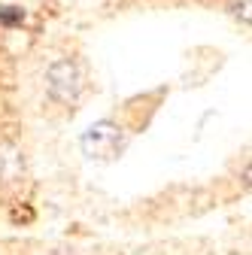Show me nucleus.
Returning <instances> with one entry per match:
<instances>
[{
  "instance_id": "1",
  "label": "nucleus",
  "mask_w": 252,
  "mask_h": 255,
  "mask_svg": "<svg viewBox=\"0 0 252 255\" xmlns=\"http://www.w3.org/2000/svg\"><path fill=\"white\" fill-rule=\"evenodd\" d=\"M82 152L88 158H94V161H110V158H116L125 146V134H122V128L116 122H94L88 131L82 134L79 140Z\"/></svg>"
},
{
  "instance_id": "2",
  "label": "nucleus",
  "mask_w": 252,
  "mask_h": 255,
  "mask_svg": "<svg viewBox=\"0 0 252 255\" xmlns=\"http://www.w3.org/2000/svg\"><path fill=\"white\" fill-rule=\"evenodd\" d=\"M46 88L55 101L61 104H70L79 98L82 91V76H79V67L73 61H58L46 70Z\"/></svg>"
},
{
  "instance_id": "3",
  "label": "nucleus",
  "mask_w": 252,
  "mask_h": 255,
  "mask_svg": "<svg viewBox=\"0 0 252 255\" xmlns=\"http://www.w3.org/2000/svg\"><path fill=\"white\" fill-rule=\"evenodd\" d=\"M24 173V158L12 143H0V182H12Z\"/></svg>"
},
{
  "instance_id": "4",
  "label": "nucleus",
  "mask_w": 252,
  "mask_h": 255,
  "mask_svg": "<svg viewBox=\"0 0 252 255\" xmlns=\"http://www.w3.org/2000/svg\"><path fill=\"white\" fill-rule=\"evenodd\" d=\"M0 21H3V24L21 21V9H15V6H0Z\"/></svg>"
}]
</instances>
